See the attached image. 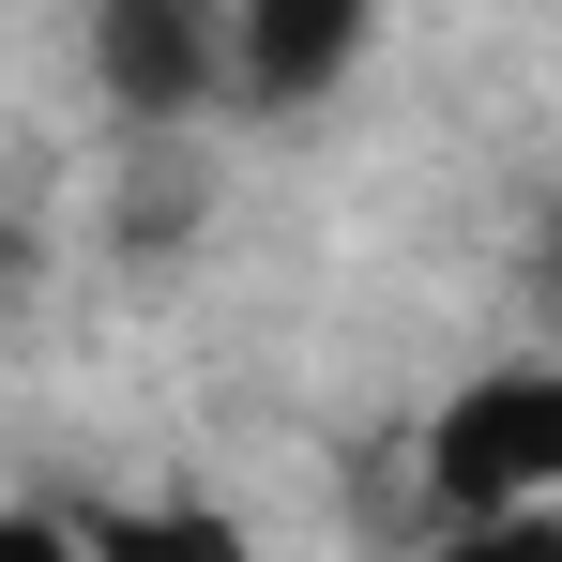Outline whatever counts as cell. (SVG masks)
<instances>
[{
  "mask_svg": "<svg viewBox=\"0 0 562 562\" xmlns=\"http://www.w3.org/2000/svg\"><path fill=\"white\" fill-rule=\"evenodd\" d=\"M426 502H441L457 532L548 517V502H562V366H502V380H471L457 411L426 426Z\"/></svg>",
  "mask_w": 562,
  "mask_h": 562,
  "instance_id": "cell-1",
  "label": "cell"
},
{
  "mask_svg": "<svg viewBox=\"0 0 562 562\" xmlns=\"http://www.w3.org/2000/svg\"><path fill=\"white\" fill-rule=\"evenodd\" d=\"M92 77L122 92V122H198V106H228V15L122 0V15H92Z\"/></svg>",
  "mask_w": 562,
  "mask_h": 562,
  "instance_id": "cell-2",
  "label": "cell"
},
{
  "mask_svg": "<svg viewBox=\"0 0 562 562\" xmlns=\"http://www.w3.org/2000/svg\"><path fill=\"white\" fill-rule=\"evenodd\" d=\"M366 61V15L350 0H244L228 15V106H304Z\"/></svg>",
  "mask_w": 562,
  "mask_h": 562,
  "instance_id": "cell-3",
  "label": "cell"
},
{
  "mask_svg": "<svg viewBox=\"0 0 562 562\" xmlns=\"http://www.w3.org/2000/svg\"><path fill=\"white\" fill-rule=\"evenodd\" d=\"M77 562H244V532L213 502H122V517L77 532Z\"/></svg>",
  "mask_w": 562,
  "mask_h": 562,
  "instance_id": "cell-4",
  "label": "cell"
},
{
  "mask_svg": "<svg viewBox=\"0 0 562 562\" xmlns=\"http://www.w3.org/2000/svg\"><path fill=\"white\" fill-rule=\"evenodd\" d=\"M0 562H77V532H61V517H31V502H15V517H0Z\"/></svg>",
  "mask_w": 562,
  "mask_h": 562,
  "instance_id": "cell-5",
  "label": "cell"
}]
</instances>
